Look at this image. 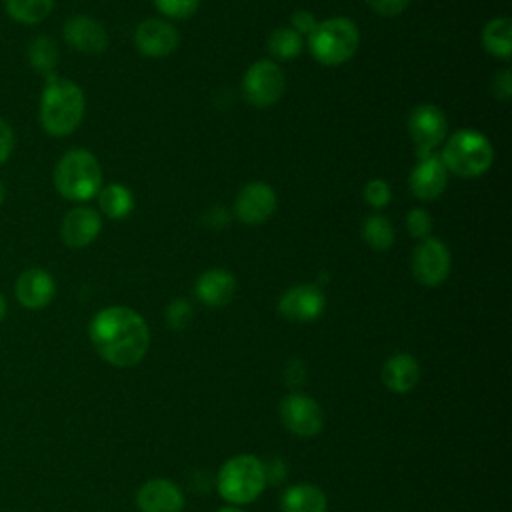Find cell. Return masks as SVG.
I'll return each instance as SVG.
<instances>
[{
	"label": "cell",
	"mask_w": 512,
	"mask_h": 512,
	"mask_svg": "<svg viewBox=\"0 0 512 512\" xmlns=\"http://www.w3.org/2000/svg\"><path fill=\"white\" fill-rule=\"evenodd\" d=\"M154 6L158 8L160 14L168 16V18L184 20V18H190L192 14H196L200 0H154Z\"/></svg>",
	"instance_id": "31"
},
{
	"label": "cell",
	"mask_w": 512,
	"mask_h": 512,
	"mask_svg": "<svg viewBox=\"0 0 512 512\" xmlns=\"http://www.w3.org/2000/svg\"><path fill=\"white\" fill-rule=\"evenodd\" d=\"M278 206V196L274 188L262 180L248 182L234 200V216L248 224V226H258L264 224L266 220L272 218Z\"/></svg>",
	"instance_id": "11"
},
{
	"label": "cell",
	"mask_w": 512,
	"mask_h": 512,
	"mask_svg": "<svg viewBox=\"0 0 512 512\" xmlns=\"http://www.w3.org/2000/svg\"><path fill=\"white\" fill-rule=\"evenodd\" d=\"M280 420L288 432L300 438L316 436L324 426V414L320 404L302 392L286 394L278 406Z\"/></svg>",
	"instance_id": "10"
},
{
	"label": "cell",
	"mask_w": 512,
	"mask_h": 512,
	"mask_svg": "<svg viewBox=\"0 0 512 512\" xmlns=\"http://www.w3.org/2000/svg\"><path fill=\"white\" fill-rule=\"evenodd\" d=\"M326 308V296L316 284H296L282 292L278 300V312L282 318L304 324L314 322Z\"/></svg>",
	"instance_id": "12"
},
{
	"label": "cell",
	"mask_w": 512,
	"mask_h": 512,
	"mask_svg": "<svg viewBox=\"0 0 512 512\" xmlns=\"http://www.w3.org/2000/svg\"><path fill=\"white\" fill-rule=\"evenodd\" d=\"M326 494L314 484H292L280 496L282 512H326Z\"/></svg>",
	"instance_id": "21"
},
{
	"label": "cell",
	"mask_w": 512,
	"mask_h": 512,
	"mask_svg": "<svg viewBox=\"0 0 512 512\" xmlns=\"http://www.w3.org/2000/svg\"><path fill=\"white\" fill-rule=\"evenodd\" d=\"M98 208L110 220H124L134 210V194L120 182H112L100 188Z\"/></svg>",
	"instance_id": "22"
},
{
	"label": "cell",
	"mask_w": 512,
	"mask_h": 512,
	"mask_svg": "<svg viewBox=\"0 0 512 512\" xmlns=\"http://www.w3.org/2000/svg\"><path fill=\"white\" fill-rule=\"evenodd\" d=\"M14 144H16V138H14L12 126L4 118H0V166L12 156Z\"/></svg>",
	"instance_id": "36"
},
{
	"label": "cell",
	"mask_w": 512,
	"mask_h": 512,
	"mask_svg": "<svg viewBox=\"0 0 512 512\" xmlns=\"http://www.w3.org/2000/svg\"><path fill=\"white\" fill-rule=\"evenodd\" d=\"M446 170L462 178H478L486 174L494 162V146L490 138L474 128H460L446 136L440 152Z\"/></svg>",
	"instance_id": "4"
},
{
	"label": "cell",
	"mask_w": 512,
	"mask_h": 512,
	"mask_svg": "<svg viewBox=\"0 0 512 512\" xmlns=\"http://www.w3.org/2000/svg\"><path fill=\"white\" fill-rule=\"evenodd\" d=\"M364 2L368 4V8L372 12H376L380 16H388V18L402 14L410 4V0H364Z\"/></svg>",
	"instance_id": "33"
},
{
	"label": "cell",
	"mask_w": 512,
	"mask_h": 512,
	"mask_svg": "<svg viewBox=\"0 0 512 512\" xmlns=\"http://www.w3.org/2000/svg\"><path fill=\"white\" fill-rule=\"evenodd\" d=\"M88 336L98 356L116 368L136 366L150 346L146 320L128 306L98 310L90 320Z\"/></svg>",
	"instance_id": "1"
},
{
	"label": "cell",
	"mask_w": 512,
	"mask_h": 512,
	"mask_svg": "<svg viewBox=\"0 0 512 512\" xmlns=\"http://www.w3.org/2000/svg\"><path fill=\"white\" fill-rule=\"evenodd\" d=\"M236 278L224 268H210L202 272L194 284L196 298L210 308H220L232 302L236 294Z\"/></svg>",
	"instance_id": "19"
},
{
	"label": "cell",
	"mask_w": 512,
	"mask_h": 512,
	"mask_svg": "<svg viewBox=\"0 0 512 512\" xmlns=\"http://www.w3.org/2000/svg\"><path fill=\"white\" fill-rule=\"evenodd\" d=\"M286 90V76L272 58L256 60L248 66L242 78V92L250 106L270 108Z\"/></svg>",
	"instance_id": "7"
},
{
	"label": "cell",
	"mask_w": 512,
	"mask_h": 512,
	"mask_svg": "<svg viewBox=\"0 0 512 512\" xmlns=\"http://www.w3.org/2000/svg\"><path fill=\"white\" fill-rule=\"evenodd\" d=\"M452 268V256L448 246L434 236L420 240L412 254V274L416 282L428 288H436L446 282Z\"/></svg>",
	"instance_id": "9"
},
{
	"label": "cell",
	"mask_w": 512,
	"mask_h": 512,
	"mask_svg": "<svg viewBox=\"0 0 512 512\" xmlns=\"http://www.w3.org/2000/svg\"><path fill=\"white\" fill-rule=\"evenodd\" d=\"M482 44L494 58L508 60L512 54V20L508 16H496L482 28Z\"/></svg>",
	"instance_id": "23"
},
{
	"label": "cell",
	"mask_w": 512,
	"mask_h": 512,
	"mask_svg": "<svg viewBox=\"0 0 512 512\" xmlns=\"http://www.w3.org/2000/svg\"><path fill=\"white\" fill-rule=\"evenodd\" d=\"M54 188L70 202H88L102 188V168L98 158L86 148H72L54 166Z\"/></svg>",
	"instance_id": "3"
},
{
	"label": "cell",
	"mask_w": 512,
	"mask_h": 512,
	"mask_svg": "<svg viewBox=\"0 0 512 512\" xmlns=\"http://www.w3.org/2000/svg\"><path fill=\"white\" fill-rule=\"evenodd\" d=\"M318 26V18L310 12V10H296L290 18V28L300 34L302 38L310 36L314 32V28Z\"/></svg>",
	"instance_id": "32"
},
{
	"label": "cell",
	"mask_w": 512,
	"mask_h": 512,
	"mask_svg": "<svg viewBox=\"0 0 512 512\" xmlns=\"http://www.w3.org/2000/svg\"><path fill=\"white\" fill-rule=\"evenodd\" d=\"M58 60H60V50H58V44L52 36L40 34L30 42L28 62L38 74H44V76L54 74V70L58 66Z\"/></svg>",
	"instance_id": "24"
},
{
	"label": "cell",
	"mask_w": 512,
	"mask_h": 512,
	"mask_svg": "<svg viewBox=\"0 0 512 512\" xmlns=\"http://www.w3.org/2000/svg\"><path fill=\"white\" fill-rule=\"evenodd\" d=\"M64 40L78 52L88 54V56H96L102 54L108 48V32L106 28L94 20L92 16H72L64 22L62 28Z\"/></svg>",
	"instance_id": "17"
},
{
	"label": "cell",
	"mask_w": 512,
	"mask_h": 512,
	"mask_svg": "<svg viewBox=\"0 0 512 512\" xmlns=\"http://www.w3.org/2000/svg\"><path fill=\"white\" fill-rule=\"evenodd\" d=\"M100 232L102 214L96 208L84 204L70 208L60 224V238L72 250L90 246L100 236Z\"/></svg>",
	"instance_id": "13"
},
{
	"label": "cell",
	"mask_w": 512,
	"mask_h": 512,
	"mask_svg": "<svg viewBox=\"0 0 512 512\" xmlns=\"http://www.w3.org/2000/svg\"><path fill=\"white\" fill-rule=\"evenodd\" d=\"M84 112L86 96L74 80L56 74L46 76L38 108V118L46 134L56 138L72 134L82 124Z\"/></svg>",
	"instance_id": "2"
},
{
	"label": "cell",
	"mask_w": 512,
	"mask_h": 512,
	"mask_svg": "<svg viewBox=\"0 0 512 512\" xmlns=\"http://www.w3.org/2000/svg\"><path fill=\"white\" fill-rule=\"evenodd\" d=\"M4 196H6V190H4V186H2V182H0V204L4 202Z\"/></svg>",
	"instance_id": "40"
},
{
	"label": "cell",
	"mask_w": 512,
	"mask_h": 512,
	"mask_svg": "<svg viewBox=\"0 0 512 512\" xmlns=\"http://www.w3.org/2000/svg\"><path fill=\"white\" fill-rule=\"evenodd\" d=\"M262 464H264L266 484H268V482H270V484H280V482L286 478V474H288L286 462H284L282 458H278V456H272L270 460H266V462H262Z\"/></svg>",
	"instance_id": "35"
},
{
	"label": "cell",
	"mask_w": 512,
	"mask_h": 512,
	"mask_svg": "<svg viewBox=\"0 0 512 512\" xmlns=\"http://www.w3.org/2000/svg\"><path fill=\"white\" fill-rule=\"evenodd\" d=\"M14 296L18 304L28 310L46 308L56 296L54 276L44 268H28L18 274L14 284Z\"/></svg>",
	"instance_id": "16"
},
{
	"label": "cell",
	"mask_w": 512,
	"mask_h": 512,
	"mask_svg": "<svg viewBox=\"0 0 512 512\" xmlns=\"http://www.w3.org/2000/svg\"><path fill=\"white\" fill-rule=\"evenodd\" d=\"M4 316H6V298H4V294L0 292V322L4 320Z\"/></svg>",
	"instance_id": "38"
},
{
	"label": "cell",
	"mask_w": 512,
	"mask_h": 512,
	"mask_svg": "<svg viewBox=\"0 0 512 512\" xmlns=\"http://www.w3.org/2000/svg\"><path fill=\"white\" fill-rule=\"evenodd\" d=\"M136 506L140 512H182L184 494L168 478H150L138 488Z\"/></svg>",
	"instance_id": "18"
},
{
	"label": "cell",
	"mask_w": 512,
	"mask_h": 512,
	"mask_svg": "<svg viewBox=\"0 0 512 512\" xmlns=\"http://www.w3.org/2000/svg\"><path fill=\"white\" fill-rule=\"evenodd\" d=\"M492 92H494V96H496L498 100H502V102L510 100V96H512V74H510V68H504V70H500V72L494 76V80H492Z\"/></svg>",
	"instance_id": "34"
},
{
	"label": "cell",
	"mask_w": 512,
	"mask_h": 512,
	"mask_svg": "<svg viewBox=\"0 0 512 512\" xmlns=\"http://www.w3.org/2000/svg\"><path fill=\"white\" fill-rule=\"evenodd\" d=\"M166 324L172 330H186L194 318V308L186 298H174L168 306H166Z\"/></svg>",
	"instance_id": "28"
},
{
	"label": "cell",
	"mask_w": 512,
	"mask_h": 512,
	"mask_svg": "<svg viewBox=\"0 0 512 512\" xmlns=\"http://www.w3.org/2000/svg\"><path fill=\"white\" fill-rule=\"evenodd\" d=\"M216 512H244V510L238 508V506H224V508H220V510H216Z\"/></svg>",
	"instance_id": "39"
},
{
	"label": "cell",
	"mask_w": 512,
	"mask_h": 512,
	"mask_svg": "<svg viewBox=\"0 0 512 512\" xmlns=\"http://www.w3.org/2000/svg\"><path fill=\"white\" fill-rule=\"evenodd\" d=\"M380 376L390 392L406 394L414 390L420 380V364L412 354L396 352L384 362Z\"/></svg>",
	"instance_id": "20"
},
{
	"label": "cell",
	"mask_w": 512,
	"mask_h": 512,
	"mask_svg": "<svg viewBox=\"0 0 512 512\" xmlns=\"http://www.w3.org/2000/svg\"><path fill=\"white\" fill-rule=\"evenodd\" d=\"M54 8V0H4L6 14L26 26L40 24Z\"/></svg>",
	"instance_id": "26"
},
{
	"label": "cell",
	"mask_w": 512,
	"mask_h": 512,
	"mask_svg": "<svg viewBox=\"0 0 512 512\" xmlns=\"http://www.w3.org/2000/svg\"><path fill=\"white\" fill-rule=\"evenodd\" d=\"M266 48L278 60H294L304 48V38L296 34L290 26H280L270 32Z\"/></svg>",
	"instance_id": "27"
},
{
	"label": "cell",
	"mask_w": 512,
	"mask_h": 512,
	"mask_svg": "<svg viewBox=\"0 0 512 512\" xmlns=\"http://www.w3.org/2000/svg\"><path fill=\"white\" fill-rule=\"evenodd\" d=\"M360 44V30L354 20L346 16H332L314 28L308 36V50L312 58L324 66H340L348 62Z\"/></svg>",
	"instance_id": "6"
},
{
	"label": "cell",
	"mask_w": 512,
	"mask_h": 512,
	"mask_svg": "<svg viewBox=\"0 0 512 512\" xmlns=\"http://www.w3.org/2000/svg\"><path fill=\"white\" fill-rule=\"evenodd\" d=\"M408 134L418 158L434 154L448 136L446 114L436 104L414 106L408 116Z\"/></svg>",
	"instance_id": "8"
},
{
	"label": "cell",
	"mask_w": 512,
	"mask_h": 512,
	"mask_svg": "<svg viewBox=\"0 0 512 512\" xmlns=\"http://www.w3.org/2000/svg\"><path fill=\"white\" fill-rule=\"evenodd\" d=\"M214 482L218 494L232 506L250 504L266 488L264 464L254 454H236L220 466Z\"/></svg>",
	"instance_id": "5"
},
{
	"label": "cell",
	"mask_w": 512,
	"mask_h": 512,
	"mask_svg": "<svg viewBox=\"0 0 512 512\" xmlns=\"http://www.w3.org/2000/svg\"><path fill=\"white\" fill-rule=\"evenodd\" d=\"M180 42L178 30L160 18H146L136 26L134 44L146 58H166Z\"/></svg>",
	"instance_id": "15"
},
{
	"label": "cell",
	"mask_w": 512,
	"mask_h": 512,
	"mask_svg": "<svg viewBox=\"0 0 512 512\" xmlns=\"http://www.w3.org/2000/svg\"><path fill=\"white\" fill-rule=\"evenodd\" d=\"M364 200L368 206L380 210L386 208L392 200V188L384 178H372L364 186Z\"/></svg>",
	"instance_id": "29"
},
{
	"label": "cell",
	"mask_w": 512,
	"mask_h": 512,
	"mask_svg": "<svg viewBox=\"0 0 512 512\" xmlns=\"http://www.w3.org/2000/svg\"><path fill=\"white\" fill-rule=\"evenodd\" d=\"M284 376L290 386H298L306 378V366L300 360H290L284 368Z\"/></svg>",
	"instance_id": "37"
},
{
	"label": "cell",
	"mask_w": 512,
	"mask_h": 512,
	"mask_svg": "<svg viewBox=\"0 0 512 512\" xmlns=\"http://www.w3.org/2000/svg\"><path fill=\"white\" fill-rule=\"evenodd\" d=\"M362 240L374 250V252H386L394 244V226L392 222L382 214H370L364 218L360 228Z\"/></svg>",
	"instance_id": "25"
},
{
	"label": "cell",
	"mask_w": 512,
	"mask_h": 512,
	"mask_svg": "<svg viewBox=\"0 0 512 512\" xmlns=\"http://www.w3.org/2000/svg\"><path fill=\"white\" fill-rule=\"evenodd\" d=\"M408 186L414 198L432 202L440 198L448 186V170L440 160V154H428L418 158L408 176Z\"/></svg>",
	"instance_id": "14"
},
{
	"label": "cell",
	"mask_w": 512,
	"mask_h": 512,
	"mask_svg": "<svg viewBox=\"0 0 512 512\" xmlns=\"http://www.w3.org/2000/svg\"><path fill=\"white\" fill-rule=\"evenodd\" d=\"M432 216L426 208H412L408 214H406V230L412 238L416 240H424L430 236L432 232Z\"/></svg>",
	"instance_id": "30"
}]
</instances>
